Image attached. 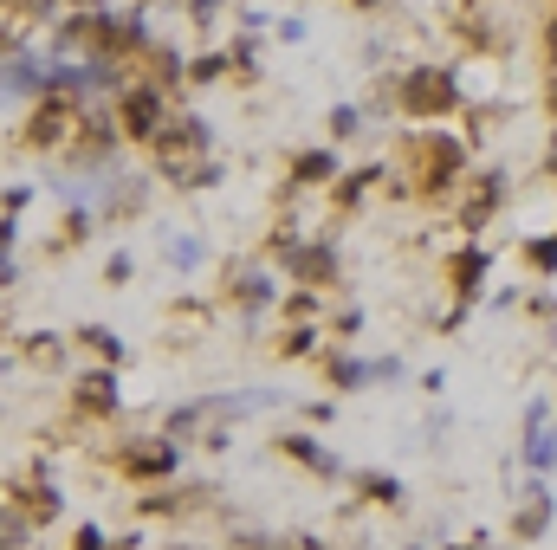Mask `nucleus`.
Masks as SVG:
<instances>
[{"label": "nucleus", "instance_id": "nucleus-3", "mask_svg": "<svg viewBox=\"0 0 557 550\" xmlns=\"http://www.w3.org/2000/svg\"><path fill=\"white\" fill-rule=\"evenodd\" d=\"M363 486H370V499H396V479H383V473H370Z\"/></svg>", "mask_w": 557, "mask_h": 550}, {"label": "nucleus", "instance_id": "nucleus-1", "mask_svg": "<svg viewBox=\"0 0 557 550\" xmlns=\"http://www.w3.org/2000/svg\"><path fill=\"white\" fill-rule=\"evenodd\" d=\"M525 453H532V466H551L557 460V434L545 428V408H532V447H525Z\"/></svg>", "mask_w": 557, "mask_h": 550}, {"label": "nucleus", "instance_id": "nucleus-2", "mask_svg": "<svg viewBox=\"0 0 557 550\" xmlns=\"http://www.w3.org/2000/svg\"><path fill=\"white\" fill-rule=\"evenodd\" d=\"M85 402L91 408H111L117 395H111V376H85Z\"/></svg>", "mask_w": 557, "mask_h": 550}]
</instances>
